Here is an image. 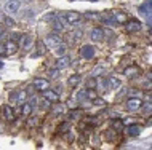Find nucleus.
<instances>
[{
	"label": "nucleus",
	"instance_id": "obj_35",
	"mask_svg": "<svg viewBox=\"0 0 152 150\" xmlns=\"http://www.w3.org/2000/svg\"><path fill=\"white\" fill-rule=\"evenodd\" d=\"M0 32H2V27H0Z\"/></svg>",
	"mask_w": 152,
	"mask_h": 150
},
{
	"label": "nucleus",
	"instance_id": "obj_20",
	"mask_svg": "<svg viewBox=\"0 0 152 150\" xmlns=\"http://www.w3.org/2000/svg\"><path fill=\"white\" fill-rule=\"evenodd\" d=\"M80 35H82V32L75 30V32H71V34H67V35H66V38H67L71 43H74V42H77V40L80 38Z\"/></svg>",
	"mask_w": 152,
	"mask_h": 150
},
{
	"label": "nucleus",
	"instance_id": "obj_19",
	"mask_svg": "<svg viewBox=\"0 0 152 150\" xmlns=\"http://www.w3.org/2000/svg\"><path fill=\"white\" fill-rule=\"evenodd\" d=\"M139 29H141V24H139L138 21H130L128 24H126V30L128 32H138Z\"/></svg>",
	"mask_w": 152,
	"mask_h": 150
},
{
	"label": "nucleus",
	"instance_id": "obj_18",
	"mask_svg": "<svg viewBox=\"0 0 152 150\" xmlns=\"http://www.w3.org/2000/svg\"><path fill=\"white\" fill-rule=\"evenodd\" d=\"M3 112H5V118L8 121L15 120V112H13V109H11V105H5V107H3Z\"/></svg>",
	"mask_w": 152,
	"mask_h": 150
},
{
	"label": "nucleus",
	"instance_id": "obj_6",
	"mask_svg": "<svg viewBox=\"0 0 152 150\" xmlns=\"http://www.w3.org/2000/svg\"><path fill=\"white\" fill-rule=\"evenodd\" d=\"M32 86H34L37 91H45V90L50 88V82L45 80V78H35L34 83H32Z\"/></svg>",
	"mask_w": 152,
	"mask_h": 150
},
{
	"label": "nucleus",
	"instance_id": "obj_23",
	"mask_svg": "<svg viewBox=\"0 0 152 150\" xmlns=\"http://www.w3.org/2000/svg\"><path fill=\"white\" fill-rule=\"evenodd\" d=\"M101 75H104V67H102V66H98V67L91 72V78H98V77H101Z\"/></svg>",
	"mask_w": 152,
	"mask_h": 150
},
{
	"label": "nucleus",
	"instance_id": "obj_16",
	"mask_svg": "<svg viewBox=\"0 0 152 150\" xmlns=\"http://www.w3.org/2000/svg\"><path fill=\"white\" fill-rule=\"evenodd\" d=\"M80 82H82V77H80V75H77V74H74L71 78L67 80L69 86H72V88H77V86L80 85Z\"/></svg>",
	"mask_w": 152,
	"mask_h": 150
},
{
	"label": "nucleus",
	"instance_id": "obj_12",
	"mask_svg": "<svg viewBox=\"0 0 152 150\" xmlns=\"http://www.w3.org/2000/svg\"><path fill=\"white\" fill-rule=\"evenodd\" d=\"M32 46V37L31 35H23L21 37V48L24 51H27Z\"/></svg>",
	"mask_w": 152,
	"mask_h": 150
},
{
	"label": "nucleus",
	"instance_id": "obj_8",
	"mask_svg": "<svg viewBox=\"0 0 152 150\" xmlns=\"http://www.w3.org/2000/svg\"><path fill=\"white\" fill-rule=\"evenodd\" d=\"M42 94H43V98L47 99V101H50L51 104H56L59 101V94L56 91L50 90V88H48V90H45V91H42Z\"/></svg>",
	"mask_w": 152,
	"mask_h": 150
},
{
	"label": "nucleus",
	"instance_id": "obj_25",
	"mask_svg": "<svg viewBox=\"0 0 152 150\" xmlns=\"http://www.w3.org/2000/svg\"><path fill=\"white\" fill-rule=\"evenodd\" d=\"M125 75L130 77V78H131V77H136V75H138V69H136V67H128V69L125 70Z\"/></svg>",
	"mask_w": 152,
	"mask_h": 150
},
{
	"label": "nucleus",
	"instance_id": "obj_2",
	"mask_svg": "<svg viewBox=\"0 0 152 150\" xmlns=\"http://www.w3.org/2000/svg\"><path fill=\"white\" fill-rule=\"evenodd\" d=\"M51 27H53V30H55V32L64 30V29H66V21H64L63 16H61V14L53 16V19H51Z\"/></svg>",
	"mask_w": 152,
	"mask_h": 150
},
{
	"label": "nucleus",
	"instance_id": "obj_14",
	"mask_svg": "<svg viewBox=\"0 0 152 150\" xmlns=\"http://www.w3.org/2000/svg\"><path fill=\"white\" fill-rule=\"evenodd\" d=\"M21 105H23V107H21V113H23L24 117H29L31 113H32V109H34V105H32V104L29 102V101H26V102H23Z\"/></svg>",
	"mask_w": 152,
	"mask_h": 150
},
{
	"label": "nucleus",
	"instance_id": "obj_28",
	"mask_svg": "<svg viewBox=\"0 0 152 150\" xmlns=\"http://www.w3.org/2000/svg\"><path fill=\"white\" fill-rule=\"evenodd\" d=\"M39 53L40 54H45V53H47V45H45V42H42V40L39 42Z\"/></svg>",
	"mask_w": 152,
	"mask_h": 150
},
{
	"label": "nucleus",
	"instance_id": "obj_29",
	"mask_svg": "<svg viewBox=\"0 0 152 150\" xmlns=\"http://www.w3.org/2000/svg\"><path fill=\"white\" fill-rule=\"evenodd\" d=\"M98 98V94L94 93V90H87V99H96Z\"/></svg>",
	"mask_w": 152,
	"mask_h": 150
},
{
	"label": "nucleus",
	"instance_id": "obj_3",
	"mask_svg": "<svg viewBox=\"0 0 152 150\" xmlns=\"http://www.w3.org/2000/svg\"><path fill=\"white\" fill-rule=\"evenodd\" d=\"M59 43H63V42H61V37H59L58 34H56V32H51V34H48L47 38H45V45L50 46V48L58 46Z\"/></svg>",
	"mask_w": 152,
	"mask_h": 150
},
{
	"label": "nucleus",
	"instance_id": "obj_7",
	"mask_svg": "<svg viewBox=\"0 0 152 150\" xmlns=\"http://www.w3.org/2000/svg\"><path fill=\"white\" fill-rule=\"evenodd\" d=\"M80 56L83 59H93L94 58V48L91 45H83L80 48Z\"/></svg>",
	"mask_w": 152,
	"mask_h": 150
},
{
	"label": "nucleus",
	"instance_id": "obj_15",
	"mask_svg": "<svg viewBox=\"0 0 152 150\" xmlns=\"http://www.w3.org/2000/svg\"><path fill=\"white\" fill-rule=\"evenodd\" d=\"M120 86H122L120 78H118V77H115V75H114V77H110V78H109V88H110V90H114V91H115L117 88H120Z\"/></svg>",
	"mask_w": 152,
	"mask_h": 150
},
{
	"label": "nucleus",
	"instance_id": "obj_24",
	"mask_svg": "<svg viewBox=\"0 0 152 150\" xmlns=\"http://www.w3.org/2000/svg\"><path fill=\"white\" fill-rule=\"evenodd\" d=\"M139 10H141V13H144L147 18H149V16H151V2H149V0H147L146 5H144V7H141Z\"/></svg>",
	"mask_w": 152,
	"mask_h": 150
},
{
	"label": "nucleus",
	"instance_id": "obj_11",
	"mask_svg": "<svg viewBox=\"0 0 152 150\" xmlns=\"http://www.w3.org/2000/svg\"><path fill=\"white\" fill-rule=\"evenodd\" d=\"M18 51V45L13 42V40H8L5 45V54H15Z\"/></svg>",
	"mask_w": 152,
	"mask_h": 150
},
{
	"label": "nucleus",
	"instance_id": "obj_4",
	"mask_svg": "<svg viewBox=\"0 0 152 150\" xmlns=\"http://www.w3.org/2000/svg\"><path fill=\"white\" fill-rule=\"evenodd\" d=\"M142 99H139V98H130L128 101H126V109H128L130 112H136L139 110V109L142 107Z\"/></svg>",
	"mask_w": 152,
	"mask_h": 150
},
{
	"label": "nucleus",
	"instance_id": "obj_13",
	"mask_svg": "<svg viewBox=\"0 0 152 150\" xmlns=\"http://www.w3.org/2000/svg\"><path fill=\"white\" fill-rule=\"evenodd\" d=\"M26 101H27V91L26 90H19L18 94L15 96V102L16 104H23V102H26Z\"/></svg>",
	"mask_w": 152,
	"mask_h": 150
},
{
	"label": "nucleus",
	"instance_id": "obj_33",
	"mask_svg": "<svg viewBox=\"0 0 152 150\" xmlns=\"http://www.w3.org/2000/svg\"><path fill=\"white\" fill-rule=\"evenodd\" d=\"M0 54H5V45L0 43Z\"/></svg>",
	"mask_w": 152,
	"mask_h": 150
},
{
	"label": "nucleus",
	"instance_id": "obj_1",
	"mask_svg": "<svg viewBox=\"0 0 152 150\" xmlns=\"http://www.w3.org/2000/svg\"><path fill=\"white\" fill-rule=\"evenodd\" d=\"M64 18V21L66 24H77L82 19V14L79 13V11H67V13H64V14H61Z\"/></svg>",
	"mask_w": 152,
	"mask_h": 150
},
{
	"label": "nucleus",
	"instance_id": "obj_22",
	"mask_svg": "<svg viewBox=\"0 0 152 150\" xmlns=\"http://www.w3.org/2000/svg\"><path fill=\"white\" fill-rule=\"evenodd\" d=\"M114 21H117V22H126V21H128V18H126V14H125V13L118 11V13L114 14Z\"/></svg>",
	"mask_w": 152,
	"mask_h": 150
},
{
	"label": "nucleus",
	"instance_id": "obj_9",
	"mask_svg": "<svg viewBox=\"0 0 152 150\" xmlns=\"http://www.w3.org/2000/svg\"><path fill=\"white\" fill-rule=\"evenodd\" d=\"M90 38H91L93 42H102L104 32H102V29H99V27H94V29L90 30Z\"/></svg>",
	"mask_w": 152,
	"mask_h": 150
},
{
	"label": "nucleus",
	"instance_id": "obj_34",
	"mask_svg": "<svg viewBox=\"0 0 152 150\" xmlns=\"http://www.w3.org/2000/svg\"><path fill=\"white\" fill-rule=\"evenodd\" d=\"M88 86L94 88V86H96V82H94V80H90V82H88Z\"/></svg>",
	"mask_w": 152,
	"mask_h": 150
},
{
	"label": "nucleus",
	"instance_id": "obj_26",
	"mask_svg": "<svg viewBox=\"0 0 152 150\" xmlns=\"http://www.w3.org/2000/svg\"><path fill=\"white\" fill-rule=\"evenodd\" d=\"M77 101H87V90H80L77 93Z\"/></svg>",
	"mask_w": 152,
	"mask_h": 150
},
{
	"label": "nucleus",
	"instance_id": "obj_27",
	"mask_svg": "<svg viewBox=\"0 0 152 150\" xmlns=\"http://www.w3.org/2000/svg\"><path fill=\"white\" fill-rule=\"evenodd\" d=\"M48 75H50L51 78H58V75H59V69H58V67L50 69V70H48Z\"/></svg>",
	"mask_w": 152,
	"mask_h": 150
},
{
	"label": "nucleus",
	"instance_id": "obj_5",
	"mask_svg": "<svg viewBox=\"0 0 152 150\" xmlns=\"http://www.w3.org/2000/svg\"><path fill=\"white\" fill-rule=\"evenodd\" d=\"M21 8V0H7V3H5V10H7V13H10V14H15L16 11Z\"/></svg>",
	"mask_w": 152,
	"mask_h": 150
},
{
	"label": "nucleus",
	"instance_id": "obj_30",
	"mask_svg": "<svg viewBox=\"0 0 152 150\" xmlns=\"http://www.w3.org/2000/svg\"><path fill=\"white\" fill-rule=\"evenodd\" d=\"M2 19L5 21V24H7L8 27H13V26H15V21H13L11 18H8V16H7V18H2Z\"/></svg>",
	"mask_w": 152,
	"mask_h": 150
},
{
	"label": "nucleus",
	"instance_id": "obj_31",
	"mask_svg": "<svg viewBox=\"0 0 152 150\" xmlns=\"http://www.w3.org/2000/svg\"><path fill=\"white\" fill-rule=\"evenodd\" d=\"M93 101H94V105H104V104H106L102 99H98V98H96V99H93Z\"/></svg>",
	"mask_w": 152,
	"mask_h": 150
},
{
	"label": "nucleus",
	"instance_id": "obj_10",
	"mask_svg": "<svg viewBox=\"0 0 152 150\" xmlns=\"http://www.w3.org/2000/svg\"><path fill=\"white\" fill-rule=\"evenodd\" d=\"M69 66H71V58H69V56H66V54H63V56H59V58H58L55 67H58L59 70H63V69L69 67Z\"/></svg>",
	"mask_w": 152,
	"mask_h": 150
},
{
	"label": "nucleus",
	"instance_id": "obj_21",
	"mask_svg": "<svg viewBox=\"0 0 152 150\" xmlns=\"http://www.w3.org/2000/svg\"><path fill=\"white\" fill-rule=\"evenodd\" d=\"M66 50H67V46H66V45H63V43H59L58 46H55V54L59 58V56L66 54Z\"/></svg>",
	"mask_w": 152,
	"mask_h": 150
},
{
	"label": "nucleus",
	"instance_id": "obj_17",
	"mask_svg": "<svg viewBox=\"0 0 152 150\" xmlns=\"http://www.w3.org/2000/svg\"><path fill=\"white\" fill-rule=\"evenodd\" d=\"M126 133H128V136H131V137L139 136V133H141V126H139V125H131L130 128H126Z\"/></svg>",
	"mask_w": 152,
	"mask_h": 150
},
{
	"label": "nucleus",
	"instance_id": "obj_32",
	"mask_svg": "<svg viewBox=\"0 0 152 150\" xmlns=\"http://www.w3.org/2000/svg\"><path fill=\"white\" fill-rule=\"evenodd\" d=\"M87 18H90V19H96L98 16H96V13H87Z\"/></svg>",
	"mask_w": 152,
	"mask_h": 150
}]
</instances>
